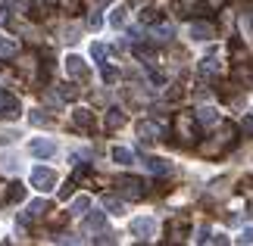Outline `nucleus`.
I'll list each match as a JSON object with an SVG mask.
<instances>
[{
    "instance_id": "nucleus-37",
    "label": "nucleus",
    "mask_w": 253,
    "mask_h": 246,
    "mask_svg": "<svg viewBox=\"0 0 253 246\" xmlns=\"http://www.w3.org/2000/svg\"><path fill=\"white\" fill-rule=\"evenodd\" d=\"M72 187H75V181H69V184H66L63 190H60V196H63V200H69V196H72Z\"/></svg>"
},
{
    "instance_id": "nucleus-16",
    "label": "nucleus",
    "mask_w": 253,
    "mask_h": 246,
    "mask_svg": "<svg viewBox=\"0 0 253 246\" xmlns=\"http://www.w3.org/2000/svg\"><path fill=\"white\" fill-rule=\"evenodd\" d=\"M87 231H103L106 228V215L103 212H94V215H87Z\"/></svg>"
},
{
    "instance_id": "nucleus-18",
    "label": "nucleus",
    "mask_w": 253,
    "mask_h": 246,
    "mask_svg": "<svg viewBox=\"0 0 253 246\" xmlns=\"http://www.w3.org/2000/svg\"><path fill=\"white\" fill-rule=\"evenodd\" d=\"M113 159L119 162V165H131L134 156H131V150H125V146H116V150H113Z\"/></svg>"
},
{
    "instance_id": "nucleus-36",
    "label": "nucleus",
    "mask_w": 253,
    "mask_h": 246,
    "mask_svg": "<svg viewBox=\"0 0 253 246\" xmlns=\"http://www.w3.org/2000/svg\"><path fill=\"white\" fill-rule=\"evenodd\" d=\"M87 25H91V28H100V25H103L100 13H91V16H87Z\"/></svg>"
},
{
    "instance_id": "nucleus-24",
    "label": "nucleus",
    "mask_w": 253,
    "mask_h": 246,
    "mask_svg": "<svg viewBox=\"0 0 253 246\" xmlns=\"http://www.w3.org/2000/svg\"><path fill=\"white\" fill-rule=\"evenodd\" d=\"M134 56H138V60H147V63H153V56H157V53H153L150 47H144V44H138V47H134Z\"/></svg>"
},
{
    "instance_id": "nucleus-8",
    "label": "nucleus",
    "mask_w": 253,
    "mask_h": 246,
    "mask_svg": "<svg viewBox=\"0 0 253 246\" xmlns=\"http://www.w3.org/2000/svg\"><path fill=\"white\" fill-rule=\"evenodd\" d=\"M66 72L72 78H87V66H84L82 56H69V60H66Z\"/></svg>"
},
{
    "instance_id": "nucleus-4",
    "label": "nucleus",
    "mask_w": 253,
    "mask_h": 246,
    "mask_svg": "<svg viewBox=\"0 0 253 246\" xmlns=\"http://www.w3.org/2000/svg\"><path fill=\"white\" fill-rule=\"evenodd\" d=\"M19 112H22V109H19V100H16V97L0 91V115L13 122V119H19Z\"/></svg>"
},
{
    "instance_id": "nucleus-26",
    "label": "nucleus",
    "mask_w": 253,
    "mask_h": 246,
    "mask_svg": "<svg viewBox=\"0 0 253 246\" xmlns=\"http://www.w3.org/2000/svg\"><path fill=\"white\" fill-rule=\"evenodd\" d=\"M47 212V203L44 200H35L32 206H28V215H32V218H35V215H44Z\"/></svg>"
},
{
    "instance_id": "nucleus-39",
    "label": "nucleus",
    "mask_w": 253,
    "mask_h": 246,
    "mask_svg": "<svg viewBox=\"0 0 253 246\" xmlns=\"http://www.w3.org/2000/svg\"><path fill=\"white\" fill-rule=\"evenodd\" d=\"M128 3H131V6H144V3H147V0H128Z\"/></svg>"
},
{
    "instance_id": "nucleus-1",
    "label": "nucleus",
    "mask_w": 253,
    "mask_h": 246,
    "mask_svg": "<svg viewBox=\"0 0 253 246\" xmlns=\"http://www.w3.org/2000/svg\"><path fill=\"white\" fill-rule=\"evenodd\" d=\"M175 131H178L181 137H184V141H188V143H194V141H200V125H197V119H194V115H175Z\"/></svg>"
},
{
    "instance_id": "nucleus-40",
    "label": "nucleus",
    "mask_w": 253,
    "mask_h": 246,
    "mask_svg": "<svg viewBox=\"0 0 253 246\" xmlns=\"http://www.w3.org/2000/svg\"><path fill=\"white\" fill-rule=\"evenodd\" d=\"M207 6H222V0H207Z\"/></svg>"
},
{
    "instance_id": "nucleus-28",
    "label": "nucleus",
    "mask_w": 253,
    "mask_h": 246,
    "mask_svg": "<svg viewBox=\"0 0 253 246\" xmlns=\"http://www.w3.org/2000/svg\"><path fill=\"white\" fill-rule=\"evenodd\" d=\"M32 125H41V128L50 125V115H44L41 109H35V112H32Z\"/></svg>"
},
{
    "instance_id": "nucleus-30",
    "label": "nucleus",
    "mask_w": 253,
    "mask_h": 246,
    "mask_svg": "<svg viewBox=\"0 0 253 246\" xmlns=\"http://www.w3.org/2000/svg\"><path fill=\"white\" fill-rule=\"evenodd\" d=\"M116 78H119V72H116L113 66H106V63H103V81H106V84H113Z\"/></svg>"
},
{
    "instance_id": "nucleus-2",
    "label": "nucleus",
    "mask_w": 253,
    "mask_h": 246,
    "mask_svg": "<svg viewBox=\"0 0 253 246\" xmlns=\"http://www.w3.org/2000/svg\"><path fill=\"white\" fill-rule=\"evenodd\" d=\"M116 187H119V193L125 196V200H141L144 193V181L141 178H134V175H122L119 181H116Z\"/></svg>"
},
{
    "instance_id": "nucleus-23",
    "label": "nucleus",
    "mask_w": 253,
    "mask_h": 246,
    "mask_svg": "<svg viewBox=\"0 0 253 246\" xmlns=\"http://www.w3.org/2000/svg\"><path fill=\"white\" fill-rule=\"evenodd\" d=\"M160 9H144V13H141V22H147V25H157L160 22Z\"/></svg>"
},
{
    "instance_id": "nucleus-29",
    "label": "nucleus",
    "mask_w": 253,
    "mask_h": 246,
    "mask_svg": "<svg viewBox=\"0 0 253 246\" xmlns=\"http://www.w3.org/2000/svg\"><path fill=\"white\" fill-rule=\"evenodd\" d=\"M60 6L66 9V13H79V9H82V0H60Z\"/></svg>"
},
{
    "instance_id": "nucleus-19",
    "label": "nucleus",
    "mask_w": 253,
    "mask_h": 246,
    "mask_svg": "<svg viewBox=\"0 0 253 246\" xmlns=\"http://www.w3.org/2000/svg\"><path fill=\"white\" fill-rule=\"evenodd\" d=\"M147 169H150L153 175H166V172H169V162H166V159H157V156H150V159H147Z\"/></svg>"
},
{
    "instance_id": "nucleus-35",
    "label": "nucleus",
    "mask_w": 253,
    "mask_h": 246,
    "mask_svg": "<svg viewBox=\"0 0 253 246\" xmlns=\"http://www.w3.org/2000/svg\"><path fill=\"white\" fill-rule=\"evenodd\" d=\"M166 97H169L172 103H175V100H181V97H184V91H181V84H172V91H169Z\"/></svg>"
},
{
    "instance_id": "nucleus-7",
    "label": "nucleus",
    "mask_w": 253,
    "mask_h": 246,
    "mask_svg": "<svg viewBox=\"0 0 253 246\" xmlns=\"http://www.w3.org/2000/svg\"><path fill=\"white\" fill-rule=\"evenodd\" d=\"M153 231H157V221L153 218H134L131 221V234H138V237H150Z\"/></svg>"
},
{
    "instance_id": "nucleus-17",
    "label": "nucleus",
    "mask_w": 253,
    "mask_h": 246,
    "mask_svg": "<svg viewBox=\"0 0 253 246\" xmlns=\"http://www.w3.org/2000/svg\"><path fill=\"white\" fill-rule=\"evenodd\" d=\"M16 53H19V44L13 37H0V56L6 60V56H16Z\"/></svg>"
},
{
    "instance_id": "nucleus-31",
    "label": "nucleus",
    "mask_w": 253,
    "mask_h": 246,
    "mask_svg": "<svg viewBox=\"0 0 253 246\" xmlns=\"http://www.w3.org/2000/svg\"><path fill=\"white\" fill-rule=\"evenodd\" d=\"M60 94H63V100H75V97H79V91H75L72 84H60Z\"/></svg>"
},
{
    "instance_id": "nucleus-22",
    "label": "nucleus",
    "mask_w": 253,
    "mask_h": 246,
    "mask_svg": "<svg viewBox=\"0 0 253 246\" xmlns=\"http://www.w3.org/2000/svg\"><path fill=\"white\" fill-rule=\"evenodd\" d=\"M178 9H181V16H194V9H203L197 0H178Z\"/></svg>"
},
{
    "instance_id": "nucleus-12",
    "label": "nucleus",
    "mask_w": 253,
    "mask_h": 246,
    "mask_svg": "<svg viewBox=\"0 0 253 246\" xmlns=\"http://www.w3.org/2000/svg\"><path fill=\"white\" fill-rule=\"evenodd\" d=\"M125 125V112L122 109H110L106 112V131H116V128Z\"/></svg>"
},
{
    "instance_id": "nucleus-15",
    "label": "nucleus",
    "mask_w": 253,
    "mask_h": 246,
    "mask_svg": "<svg viewBox=\"0 0 253 246\" xmlns=\"http://www.w3.org/2000/svg\"><path fill=\"white\" fill-rule=\"evenodd\" d=\"M216 109L212 106H203V109H197V125H216Z\"/></svg>"
},
{
    "instance_id": "nucleus-33",
    "label": "nucleus",
    "mask_w": 253,
    "mask_h": 246,
    "mask_svg": "<svg viewBox=\"0 0 253 246\" xmlns=\"http://www.w3.org/2000/svg\"><path fill=\"white\" fill-rule=\"evenodd\" d=\"M91 56H94L97 63H103V56H106V47H103V44H91Z\"/></svg>"
},
{
    "instance_id": "nucleus-10",
    "label": "nucleus",
    "mask_w": 253,
    "mask_h": 246,
    "mask_svg": "<svg viewBox=\"0 0 253 246\" xmlns=\"http://www.w3.org/2000/svg\"><path fill=\"white\" fill-rule=\"evenodd\" d=\"M72 119H75V125H79V128H84V131H91V128H94V112L91 109H75Z\"/></svg>"
},
{
    "instance_id": "nucleus-3",
    "label": "nucleus",
    "mask_w": 253,
    "mask_h": 246,
    "mask_svg": "<svg viewBox=\"0 0 253 246\" xmlns=\"http://www.w3.org/2000/svg\"><path fill=\"white\" fill-rule=\"evenodd\" d=\"M32 187H38L41 193L53 190V187H56V172L44 169V165H38V169H32Z\"/></svg>"
},
{
    "instance_id": "nucleus-27",
    "label": "nucleus",
    "mask_w": 253,
    "mask_h": 246,
    "mask_svg": "<svg viewBox=\"0 0 253 246\" xmlns=\"http://www.w3.org/2000/svg\"><path fill=\"white\" fill-rule=\"evenodd\" d=\"M87 206H91V200H87V196H79V200L72 203V212L82 215V212H87Z\"/></svg>"
},
{
    "instance_id": "nucleus-25",
    "label": "nucleus",
    "mask_w": 253,
    "mask_h": 246,
    "mask_svg": "<svg viewBox=\"0 0 253 246\" xmlns=\"http://www.w3.org/2000/svg\"><path fill=\"white\" fill-rule=\"evenodd\" d=\"M216 69H219V66H216V56H207V60L200 63V75H212Z\"/></svg>"
},
{
    "instance_id": "nucleus-5",
    "label": "nucleus",
    "mask_w": 253,
    "mask_h": 246,
    "mask_svg": "<svg viewBox=\"0 0 253 246\" xmlns=\"http://www.w3.org/2000/svg\"><path fill=\"white\" fill-rule=\"evenodd\" d=\"M28 150H32V156H38V159H47V156L56 153V143H53V141H44V137H38V141L28 143Z\"/></svg>"
},
{
    "instance_id": "nucleus-21",
    "label": "nucleus",
    "mask_w": 253,
    "mask_h": 246,
    "mask_svg": "<svg viewBox=\"0 0 253 246\" xmlns=\"http://www.w3.org/2000/svg\"><path fill=\"white\" fill-rule=\"evenodd\" d=\"M103 209H110L113 215H122V200H116V196H103Z\"/></svg>"
},
{
    "instance_id": "nucleus-38",
    "label": "nucleus",
    "mask_w": 253,
    "mask_h": 246,
    "mask_svg": "<svg viewBox=\"0 0 253 246\" xmlns=\"http://www.w3.org/2000/svg\"><path fill=\"white\" fill-rule=\"evenodd\" d=\"M241 243H253V228H247L244 234H241Z\"/></svg>"
},
{
    "instance_id": "nucleus-20",
    "label": "nucleus",
    "mask_w": 253,
    "mask_h": 246,
    "mask_svg": "<svg viewBox=\"0 0 253 246\" xmlns=\"http://www.w3.org/2000/svg\"><path fill=\"white\" fill-rule=\"evenodd\" d=\"M28 16H32V19H38V22H41V19L47 16V6L41 3V0H35V3L28 6Z\"/></svg>"
},
{
    "instance_id": "nucleus-9",
    "label": "nucleus",
    "mask_w": 253,
    "mask_h": 246,
    "mask_svg": "<svg viewBox=\"0 0 253 246\" xmlns=\"http://www.w3.org/2000/svg\"><path fill=\"white\" fill-rule=\"evenodd\" d=\"M22 200H25V184L13 181V184H9V190H6V196H3V203H22Z\"/></svg>"
},
{
    "instance_id": "nucleus-32",
    "label": "nucleus",
    "mask_w": 253,
    "mask_h": 246,
    "mask_svg": "<svg viewBox=\"0 0 253 246\" xmlns=\"http://www.w3.org/2000/svg\"><path fill=\"white\" fill-rule=\"evenodd\" d=\"M110 22H113L116 28H122V25H125V9H113V16H110Z\"/></svg>"
},
{
    "instance_id": "nucleus-34",
    "label": "nucleus",
    "mask_w": 253,
    "mask_h": 246,
    "mask_svg": "<svg viewBox=\"0 0 253 246\" xmlns=\"http://www.w3.org/2000/svg\"><path fill=\"white\" fill-rule=\"evenodd\" d=\"M241 131L247 137H253V115H244V119H241Z\"/></svg>"
},
{
    "instance_id": "nucleus-14",
    "label": "nucleus",
    "mask_w": 253,
    "mask_h": 246,
    "mask_svg": "<svg viewBox=\"0 0 253 246\" xmlns=\"http://www.w3.org/2000/svg\"><path fill=\"white\" fill-rule=\"evenodd\" d=\"M138 134H141V143H150L160 131H157V125H153V122H141L138 125Z\"/></svg>"
},
{
    "instance_id": "nucleus-13",
    "label": "nucleus",
    "mask_w": 253,
    "mask_h": 246,
    "mask_svg": "<svg viewBox=\"0 0 253 246\" xmlns=\"http://www.w3.org/2000/svg\"><path fill=\"white\" fill-rule=\"evenodd\" d=\"M184 231H188V218H175V221H169V237H172V240H181Z\"/></svg>"
},
{
    "instance_id": "nucleus-6",
    "label": "nucleus",
    "mask_w": 253,
    "mask_h": 246,
    "mask_svg": "<svg viewBox=\"0 0 253 246\" xmlns=\"http://www.w3.org/2000/svg\"><path fill=\"white\" fill-rule=\"evenodd\" d=\"M212 35H216V28L210 22H191V37L194 41H210Z\"/></svg>"
},
{
    "instance_id": "nucleus-11",
    "label": "nucleus",
    "mask_w": 253,
    "mask_h": 246,
    "mask_svg": "<svg viewBox=\"0 0 253 246\" xmlns=\"http://www.w3.org/2000/svg\"><path fill=\"white\" fill-rule=\"evenodd\" d=\"M172 35H175V28L169 22H157V28H153V41H172Z\"/></svg>"
}]
</instances>
